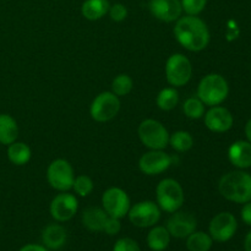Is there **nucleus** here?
<instances>
[{"mask_svg": "<svg viewBox=\"0 0 251 251\" xmlns=\"http://www.w3.org/2000/svg\"><path fill=\"white\" fill-rule=\"evenodd\" d=\"M213 239L208 233L193 232L186 238V248L189 251H210Z\"/></svg>", "mask_w": 251, "mask_h": 251, "instance_id": "b1692460", "label": "nucleus"}, {"mask_svg": "<svg viewBox=\"0 0 251 251\" xmlns=\"http://www.w3.org/2000/svg\"><path fill=\"white\" fill-rule=\"evenodd\" d=\"M93 188H95V184H93V180L88 176L81 174V176H75L73 189L76 193V195L81 196V198H86V196H88L92 193Z\"/></svg>", "mask_w": 251, "mask_h": 251, "instance_id": "c85d7f7f", "label": "nucleus"}, {"mask_svg": "<svg viewBox=\"0 0 251 251\" xmlns=\"http://www.w3.org/2000/svg\"><path fill=\"white\" fill-rule=\"evenodd\" d=\"M108 215L103 208L88 207L82 212V225L90 232H103Z\"/></svg>", "mask_w": 251, "mask_h": 251, "instance_id": "6ab92c4d", "label": "nucleus"}, {"mask_svg": "<svg viewBox=\"0 0 251 251\" xmlns=\"http://www.w3.org/2000/svg\"><path fill=\"white\" fill-rule=\"evenodd\" d=\"M108 14H109L110 19H112L113 21L122 22L127 17V9L125 5L117 2V4L114 5H110Z\"/></svg>", "mask_w": 251, "mask_h": 251, "instance_id": "2f4dec72", "label": "nucleus"}, {"mask_svg": "<svg viewBox=\"0 0 251 251\" xmlns=\"http://www.w3.org/2000/svg\"><path fill=\"white\" fill-rule=\"evenodd\" d=\"M140 141L149 150H164L169 145V132L158 120L145 119L137 129Z\"/></svg>", "mask_w": 251, "mask_h": 251, "instance_id": "39448f33", "label": "nucleus"}, {"mask_svg": "<svg viewBox=\"0 0 251 251\" xmlns=\"http://www.w3.org/2000/svg\"><path fill=\"white\" fill-rule=\"evenodd\" d=\"M218 191L228 201L247 203L251 201V174L233 171L225 174L218 181Z\"/></svg>", "mask_w": 251, "mask_h": 251, "instance_id": "f03ea898", "label": "nucleus"}, {"mask_svg": "<svg viewBox=\"0 0 251 251\" xmlns=\"http://www.w3.org/2000/svg\"><path fill=\"white\" fill-rule=\"evenodd\" d=\"M109 6L108 0H85L81 6V14L88 21H97L108 14Z\"/></svg>", "mask_w": 251, "mask_h": 251, "instance_id": "412c9836", "label": "nucleus"}, {"mask_svg": "<svg viewBox=\"0 0 251 251\" xmlns=\"http://www.w3.org/2000/svg\"><path fill=\"white\" fill-rule=\"evenodd\" d=\"M120 229H122V223H120L119 218L108 216V220L105 222L104 230L103 232L107 233L108 235H117L120 232Z\"/></svg>", "mask_w": 251, "mask_h": 251, "instance_id": "473e14b6", "label": "nucleus"}, {"mask_svg": "<svg viewBox=\"0 0 251 251\" xmlns=\"http://www.w3.org/2000/svg\"><path fill=\"white\" fill-rule=\"evenodd\" d=\"M157 107L164 112L173 110L179 103V93L176 87H166L161 90L156 98Z\"/></svg>", "mask_w": 251, "mask_h": 251, "instance_id": "393cba45", "label": "nucleus"}, {"mask_svg": "<svg viewBox=\"0 0 251 251\" xmlns=\"http://www.w3.org/2000/svg\"><path fill=\"white\" fill-rule=\"evenodd\" d=\"M238 229V222L230 212H221L211 220L208 234L215 242L226 243L232 239Z\"/></svg>", "mask_w": 251, "mask_h": 251, "instance_id": "9b49d317", "label": "nucleus"}, {"mask_svg": "<svg viewBox=\"0 0 251 251\" xmlns=\"http://www.w3.org/2000/svg\"><path fill=\"white\" fill-rule=\"evenodd\" d=\"M240 216H242L243 222L251 227V201L244 203V206L242 208V212H240Z\"/></svg>", "mask_w": 251, "mask_h": 251, "instance_id": "72a5a7b5", "label": "nucleus"}, {"mask_svg": "<svg viewBox=\"0 0 251 251\" xmlns=\"http://www.w3.org/2000/svg\"><path fill=\"white\" fill-rule=\"evenodd\" d=\"M172 235L163 226H153L147 234V245L152 251H164L171 244Z\"/></svg>", "mask_w": 251, "mask_h": 251, "instance_id": "aec40b11", "label": "nucleus"}, {"mask_svg": "<svg viewBox=\"0 0 251 251\" xmlns=\"http://www.w3.org/2000/svg\"><path fill=\"white\" fill-rule=\"evenodd\" d=\"M205 125L210 131L212 132H226L228 130L232 129L233 123V115L227 108L221 107V105H215V107H210L207 112H205Z\"/></svg>", "mask_w": 251, "mask_h": 251, "instance_id": "dca6fc26", "label": "nucleus"}, {"mask_svg": "<svg viewBox=\"0 0 251 251\" xmlns=\"http://www.w3.org/2000/svg\"><path fill=\"white\" fill-rule=\"evenodd\" d=\"M164 71H166L167 82L172 87H183L191 80L193 65L184 54L176 53L167 59Z\"/></svg>", "mask_w": 251, "mask_h": 251, "instance_id": "423d86ee", "label": "nucleus"}, {"mask_svg": "<svg viewBox=\"0 0 251 251\" xmlns=\"http://www.w3.org/2000/svg\"><path fill=\"white\" fill-rule=\"evenodd\" d=\"M180 2L183 11L186 15L198 16L199 14H201L205 10L207 0H180Z\"/></svg>", "mask_w": 251, "mask_h": 251, "instance_id": "c756f323", "label": "nucleus"}, {"mask_svg": "<svg viewBox=\"0 0 251 251\" xmlns=\"http://www.w3.org/2000/svg\"><path fill=\"white\" fill-rule=\"evenodd\" d=\"M161 208L156 202L145 200L131 206L127 212V217L135 227L150 228L158 223L161 220Z\"/></svg>", "mask_w": 251, "mask_h": 251, "instance_id": "1a4fd4ad", "label": "nucleus"}, {"mask_svg": "<svg viewBox=\"0 0 251 251\" xmlns=\"http://www.w3.org/2000/svg\"><path fill=\"white\" fill-rule=\"evenodd\" d=\"M66 230L63 226L58 223L49 225L42 230V243L47 249L58 250L63 248L66 243Z\"/></svg>", "mask_w": 251, "mask_h": 251, "instance_id": "a211bd4d", "label": "nucleus"}, {"mask_svg": "<svg viewBox=\"0 0 251 251\" xmlns=\"http://www.w3.org/2000/svg\"><path fill=\"white\" fill-rule=\"evenodd\" d=\"M19 137V125L16 120L9 114H0V144L11 145L17 141Z\"/></svg>", "mask_w": 251, "mask_h": 251, "instance_id": "4be33fe9", "label": "nucleus"}, {"mask_svg": "<svg viewBox=\"0 0 251 251\" xmlns=\"http://www.w3.org/2000/svg\"><path fill=\"white\" fill-rule=\"evenodd\" d=\"M150 12L162 22H174L183 14L180 0H150Z\"/></svg>", "mask_w": 251, "mask_h": 251, "instance_id": "2eb2a0df", "label": "nucleus"}, {"mask_svg": "<svg viewBox=\"0 0 251 251\" xmlns=\"http://www.w3.org/2000/svg\"><path fill=\"white\" fill-rule=\"evenodd\" d=\"M19 251H49L44 245L39 244H27L22 247Z\"/></svg>", "mask_w": 251, "mask_h": 251, "instance_id": "f704fd0d", "label": "nucleus"}, {"mask_svg": "<svg viewBox=\"0 0 251 251\" xmlns=\"http://www.w3.org/2000/svg\"><path fill=\"white\" fill-rule=\"evenodd\" d=\"M157 205L167 213H174L179 211L185 201L183 186L176 179H162L156 188Z\"/></svg>", "mask_w": 251, "mask_h": 251, "instance_id": "20e7f679", "label": "nucleus"}, {"mask_svg": "<svg viewBox=\"0 0 251 251\" xmlns=\"http://www.w3.org/2000/svg\"><path fill=\"white\" fill-rule=\"evenodd\" d=\"M183 112L189 119H201L205 115V104L199 97H190L184 102Z\"/></svg>", "mask_w": 251, "mask_h": 251, "instance_id": "bb28decb", "label": "nucleus"}, {"mask_svg": "<svg viewBox=\"0 0 251 251\" xmlns=\"http://www.w3.org/2000/svg\"><path fill=\"white\" fill-rule=\"evenodd\" d=\"M172 157L163 150H150L140 157L139 169L145 176H159L172 166Z\"/></svg>", "mask_w": 251, "mask_h": 251, "instance_id": "f8f14e48", "label": "nucleus"}, {"mask_svg": "<svg viewBox=\"0 0 251 251\" xmlns=\"http://www.w3.org/2000/svg\"><path fill=\"white\" fill-rule=\"evenodd\" d=\"M228 158L234 167L247 169L251 167V144L249 141L239 140L230 145L228 150Z\"/></svg>", "mask_w": 251, "mask_h": 251, "instance_id": "f3484780", "label": "nucleus"}, {"mask_svg": "<svg viewBox=\"0 0 251 251\" xmlns=\"http://www.w3.org/2000/svg\"><path fill=\"white\" fill-rule=\"evenodd\" d=\"M244 249L245 251H251V230L247 234L244 240Z\"/></svg>", "mask_w": 251, "mask_h": 251, "instance_id": "e433bc0d", "label": "nucleus"}, {"mask_svg": "<svg viewBox=\"0 0 251 251\" xmlns=\"http://www.w3.org/2000/svg\"><path fill=\"white\" fill-rule=\"evenodd\" d=\"M169 145L176 152H188L189 150L193 149L194 139L190 132L179 130L169 135Z\"/></svg>", "mask_w": 251, "mask_h": 251, "instance_id": "a878e982", "label": "nucleus"}, {"mask_svg": "<svg viewBox=\"0 0 251 251\" xmlns=\"http://www.w3.org/2000/svg\"><path fill=\"white\" fill-rule=\"evenodd\" d=\"M77 198L73 194H69L68 191L58 194L49 206L50 216L56 222H68L77 213Z\"/></svg>", "mask_w": 251, "mask_h": 251, "instance_id": "ddd939ff", "label": "nucleus"}, {"mask_svg": "<svg viewBox=\"0 0 251 251\" xmlns=\"http://www.w3.org/2000/svg\"><path fill=\"white\" fill-rule=\"evenodd\" d=\"M102 206L108 216L122 220L123 217L127 216V212L131 207V201L126 191L123 190L122 188L113 186L103 193Z\"/></svg>", "mask_w": 251, "mask_h": 251, "instance_id": "9d476101", "label": "nucleus"}, {"mask_svg": "<svg viewBox=\"0 0 251 251\" xmlns=\"http://www.w3.org/2000/svg\"><path fill=\"white\" fill-rule=\"evenodd\" d=\"M229 95V85L220 74H208L203 76L198 85L196 97L208 107L220 105L227 100Z\"/></svg>", "mask_w": 251, "mask_h": 251, "instance_id": "7ed1b4c3", "label": "nucleus"}, {"mask_svg": "<svg viewBox=\"0 0 251 251\" xmlns=\"http://www.w3.org/2000/svg\"><path fill=\"white\" fill-rule=\"evenodd\" d=\"M120 110V100L110 91L96 96L90 107V115L95 122L107 123L114 119Z\"/></svg>", "mask_w": 251, "mask_h": 251, "instance_id": "6e6552de", "label": "nucleus"}, {"mask_svg": "<svg viewBox=\"0 0 251 251\" xmlns=\"http://www.w3.org/2000/svg\"><path fill=\"white\" fill-rule=\"evenodd\" d=\"M244 131H245V136H247V140L251 144V119L248 120Z\"/></svg>", "mask_w": 251, "mask_h": 251, "instance_id": "c9c22d12", "label": "nucleus"}, {"mask_svg": "<svg viewBox=\"0 0 251 251\" xmlns=\"http://www.w3.org/2000/svg\"><path fill=\"white\" fill-rule=\"evenodd\" d=\"M75 173L74 168L66 159H54L47 168V181L49 185L60 193L73 189Z\"/></svg>", "mask_w": 251, "mask_h": 251, "instance_id": "0eeeda50", "label": "nucleus"}, {"mask_svg": "<svg viewBox=\"0 0 251 251\" xmlns=\"http://www.w3.org/2000/svg\"><path fill=\"white\" fill-rule=\"evenodd\" d=\"M173 32L178 43L189 51H201L210 43V29L198 16H180L176 21Z\"/></svg>", "mask_w": 251, "mask_h": 251, "instance_id": "f257e3e1", "label": "nucleus"}, {"mask_svg": "<svg viewBox=\"0 0 251 251\" xmlns=\"http://www.w3.org/2000/svg\"><path fill=\"white\" fill-rule=\"evenodd\" d=\"M113 251H141L140 245L131 238H120L115 242Z\"/></svg>", "mask_w": 251, "mask_h": 251, "instance_id": "7c9ffc66", "label": "nucleus"}, {"mask_svg": "<svg viewBox=\"0 0 251 251\" xmlns=\"http://www.w3.org/2000/svg\"><path fill=\"white\" fill-rule=\"evenodd\" d=\"M196 227H198L196 218L191 213L180 212V211L172 213L166 226L169 234L176 239H184V238L186 239L191 233L195 232Z\"/></svg>", "mask_w": 251, "mask_h": 251, "instance_id": "4468645a", "label": "nucleus"}, {"mask_svg": "<svg viewBox=\"0 0 251 251\" xmlns=\"http://www.w3.org/2000/svg\"><path fill=\"white\" fill-rule=\"evenodd\" d=\"M134 88V81L126 74H120L115 76L112 82V92L118 97H124L127 96Z\"/></svg>", "mask_w": 251, "mask_h": 251, "instance_id": "cd10ccee", "label": "nucleus"}, {"mask_svg": "<svg viewBox=\"0 0 251 251\" xmlns=\"http://www.w3.org/2000/svg\"><path fill=\"white\" fill-rule=\"evenodd\" d=\"M32 156L31 149L25 142L15 141L7 146V158L15 166H25Z\"/></svg>", "mask_w": 251, "mask_h": 251, "instance_id": "5701e85b", "label": "nucleus"}]
</instances>
